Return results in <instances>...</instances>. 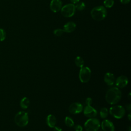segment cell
Listing matches in <instances>:
<instances>
[{
	"instance_id": "22",
	"label": "cell",
	"mask_w": 131,
	"mask_h": 131,
	"mask_svg": "<svg viewBox=\"0 0 131 131\" xmlns=\"http://www.w3.org/2000/svg\"><path fill=\"white\" fill-rule=\"evenodd\" d=\"M64 33V31L63 29H56L54 30L53 31V33L56 36H61Z\"/></svg>"
},
{
	"instance_id": "20",
	"label": "cell",
	"mask_w": 131,
	"mask_h": 131,
	"mask_svg": "<svg viewBox=\"0 0 131 131\" xmlns=\"http://www.w3.org/2000/svg\"><path fill=\"white\" fill-rule=\"evenodd\" d=\"M85 4L83 2H78L76 4V6H75V9L79 11L83 10L85 8Z\"/></svg>"
},
{
	"instance_id": "8",
	"label": "cell",
	"mask_w": 131,
	"mask_h": 131,
	"mask_svg": "<svg viewBox=\"0 0 131 131\" xmlns=\"http://www.w3.org/2000/svg\"><path fill=\"white\" fill-rule=\"evenodd\" d=\"M69 111L72 114H79L83 111V105L79 102L73 103L70 105Z\"/></svg>"
},
{
	"instance_id": "19",
	"label": "cell",
	"mask_w": 131,
	"mask_h": 131,
	"mask_svg": "<svg viewBox=\"0 0 131 131\" xmlns=\"http://www.w3.org/2000/svg\"><path fill=\"white\" fill-rule=\"evenodd\" d=\"M108 111L107 108L106 107H103L101 109L100 111V116L101 118L105 119L108 116Z\"/></svg>"
},
{
	"instance_id": "9",
	"label": "cell",
	"mask_w": 131,
	"mask_h": 131,
	"mask_svg": "<svg viewBox=\"0 0 131 131\" xmlns=\"http://www.w3.org/2000/svg\"><path fill=\"white\" fill-rule=\"evenodd\" d=\"M83 114L88 118H95L97 115V112L91 105H86L83 109Z\"/></svg>"
},
{
	"instance_id": "11",
	"label": "cell",
	"mask_w": 131,
	"mask_h": 131,
	"mask_svg": "<svg viewBox=\"0 0 131 131\" xmlns=\"http://www.w3.org/2000/svg\"><path fill=\"white\" fill-rule=\"evenodd\" d=\"M103 131H114L115 127L113 123L109 120H104L100 124Z\"/></svg>"
},
{
	"instance_id": "26",
	"label": "cell",
	"mask_w": 131,
	"mask_h": 131,
	"mask_svg": "<svg viewBox=\"0 0 131 131\" xmlns=\"http://www.w3.org/2000/svg\"><path fill=\"white\" fill-rule=\"evenodd\" d=\"M53 128H54V129H53L54 131H62V129L60 127H58V126H55Z\"/></svg>"
},
{
	"instance_id": "3",
	"label": "cell",
	"mask_w": 131,
	"mask_h": 131,
	"mask_svg": "<svg viewBox=\"0 0 131 131\" xmlns=\"http://www.w3.org/2000/svg\"><path fill=\"white\" fill-rule=\"evenodd\" d=\"M14 121L16 124L18 126H26L29 122L28 114L24 111L18 112L15 116Z\"/></svg>"
},
{
	"instance_id": "30",
	"label": "cell",
	"mask_w": 131,
	"mask_h": 131,
	"mask_svg": "<svg viewBox=\"0 0 131 131\" xmlns=\"http://www.w3.org/2000/svg\"><path fill=\"white\" fill-rule=\"evenodd\" d=\"M128 119L130 120V114L128 115Z\"/></svg>"
},
{
	"instance_id": "10",
	"label": "cell",
	"mask_w": 131,
	"mask_h": 131,
	"mask_svg": "<svg viewBox=\"0 0 131 131\" xmlns=\"http://www.w3.org/2000/svg\"><path fill=\"white\" fill-rule=\"evenodd\" d=\"M116 85L119 88H123L126 86L128 82V80L127 77L124 75L119 76L115 80Z\"/></svg>"
},
{
	"instance_id": "31",
	"label": "cell",
	"mask_w": 131,
	"mask_h": 131,
	"mask_svg": "<svg viewBox=\"0 0 131 131\" xmlns=\"http://www.w3.org/2000/svg\"><path fill=\"white\" fill-rule=\"evenodd\" d=\"M100 131H103V130H100Z\"/></svg>"
},
{
	"instance_id": "23",
	"label": "cell",
	"mask_w": 131,
	"mask_h": 131,
	"mask_svg": "<svg viewBox=\"0 0 131 131\" xmlns=\"http://www.w3.org/2000/svg\"><path fill=\"white\" fill-rule=\"evenodd\" d=\"M6 37V33L5 31L3 29L0 28V41H4Z\"/></svg>"
},
{
	"instance_id": "28",
	"label": "cell",
	"mask_w": 131,
	"mask_h": 131,
	"mask_svg": "<svg viewBox=\"0 0 131 131\" xmlns=\"http://www.w3.org/2000/svg\"><path fill=\"white\" fill-rule=\"evenodd\" d=\"M70 1L73 4H77V3H78L79 2V0H70Z\"/></svg>"
},
{
	"instance_id": "17",
	"label": "cell",
	"mask_w": 131,
	"mask_h": 131,
	"mask_svg": "<svg viewBox=\"0 0 131 131\" xmlns=\"http://www.w3.org/2000/svg\"><path fill=\"white\" fill-rule=\"evenodd\" d=\"M75 63L78 67L81 68L84 65L83 59L80 56H77L75 59Z\"/></svg>"
},
{
	"instance_id": "12",
	"label": "cell",
	"mask_w": 131,
	"mask_h": 131,
	"mask_svg": "<svg viewBox=\"0 0 131 131\" xmlns=\"http://www.w3.org/2000/svg\"><path fill=\"white\" fill-rule=\"evenodd\" d=\"M62 7V2L60 0H52L50 8L51 11L53 12H57L60 10Z\"/></svg>"
},
{
	"instance_id": "1",
	"label": "cell",
	"mask_w": 131,
	"mask_h": 131,
	"mask_svg": "<svg viewBox=\"0 0 131 131\" xmlns=\"http://www.w3.org/2000/svg\"><path fill=\"white\" fill-rule=\"evenodd\" d=\"M122 93L119 88L112 87L109 89L105 94V100L106 102L111 104H117L120 100Z\"/></svg>"
},
{
	"instance_id": "16",
	"label": "cell",
	"mask_w": 131,
	"mask_h": 131,
	"mask_svg": "<svg viewBox=\"0 0 131 131\" xmlns=\"http://www.w3.org/2000/svg\"><path fill=\"white\" fill-rule=\"evenodd\" d=\"M30 104V100L27 97L23 98L20 102V106L23 109L27 108Z\"/></svg>"
},
{
	"instance_id": "5",
	"label": "cell",
	"mask_w": 131,
	"mask_h": 131,
	"mask_svg": "<svg viewBox=\"0 0 131 131\" xmlns=\"http://www.w3.org/2000/svg\"><path fill=\"white\" fill-rule=\"evenodd\" d=\"M109 113L114 118L121 119L124 117L125 114V110L121 105H114L110 107Z\"/></svg>"
},
{
	"instance_id": "14",
	"label": "cell",
	"mask_w": 131,
	"mask_h": 131,
	"mask_svg": "<svg viewBox=\"0 0 131 131\" xmlns=\"http://www.w3.org/2000/svg\"><path fill=\"white\" fill-rule=\"evenodd\" d=\"M76 27V25L75 23L72 21H69L66 24L63 26V30L66 33H71L74 31Z\"/></svg>"
},
{
	"instance_id": "2",
	"label": "cell",
	"mask_w": 131,
	"mask_h": 131,
	"mask_svg": "<svg viewBox=\"0 0 131 131\" xmlns=\"http://www.w3.org/2000/svg\"><path fill=\"white\" fill-rule=\"evenodd\" d=\"M91 15L94 20L96 21H101L106 17L107 11L105 8L102 6H97L92 9Z\"/></svg>"
},
{
	"instance_id": "4",
	"label": "cell",
	"mask_w": 131,
	"mask_h": 131,
	"mask_svg": "<svg viewBox=\"0 0 131 131\" xmlns=\"http://www.w3.org/2000/svg\"><path fill=\"white\" fill-rule=\"evenodd\" d=\"M84 127L86 131H97L100 127V123L97 119L91 118L85 121Z\"/></svg>"
},
{
	"instance_id": "7",
	"label": "cell",
	"mask_w": 131,
	"mask_h": 131,
	"mask_svg": "<svg viewBox=\"0 0 131 131\" xmlns=\"http://www.w3.org/2000/svg\"><path fill=\"white\" fill-rule=\"evenodd\" d=\"M61 14L66 17H72L75 13V5L73 4H68L61 8Z\"/></svg>"
},
{
	"instance_id": "15",
	"label": "cell",
	"mask_w": 131,
	"mask_h": 131,
	"mask_svg": "<svg viewBox=\"0 0 131 131\" xmlns=\"http://www.w3.org/2000/svg\"><path fill=\"white\" fill-rule=\"evenodd\" d=\"M57 122L56 117L52 114L49 115L46 118V123L48 126L51 128H53Z\"/></svg>"
},
{
	"instance_id": "29",
	"label": "cell",
	"mask_w": 131,
	"mask_h": 131,
	"mask_svg": "<svg viewBox=\"0 0 131 131\" xmlns=\"http://www.w3.org/2000/svg\"><path fill=\"white\" fill-rule=\"evenodd\" d=\"M126 109L128 111H130V108H131V106H130V104H127V105L126 106Z\"/></svg>"
},
{
	"instance_id": "13",
	"label": "cell",
	"mask_w": 131,
	"mask_h": 131,
	"mask_svg": "<svg viewBox=\"0 0 131 131\" xmlns=\"http://www.w3.org/2000/svg\"><path fill=\"white\" fill-rule=\"evenodd\" d=\"M104 81L107 85L109 86L113 85L115 81V78L114 74L110 72L105 73L104 76Z\"/></svg>"
},
{
	"instance_id": "18",
	"label": "cell",
	"mask_w": 131,
	"mask_h": 131,
	"mask_svg": "<svg viewBox=\"0 0 131 131\" xmlns=\"http://www.w3.org/2000/svg\"><path fill=\"white\" fill-rule=\"evenodd\" d=\"M64 123L66 125V126H67L68 127H73L74 125V122L73 120L71 117H70L69 116H67L65 118Z\"/></svg>"
},
{
	"instance_id": "21",
	"label": "cell",
	"mask_w": 131,
	"mask_h": 131,
	"mask_svg": "<svg viewBox=\"0 0 131 131\" xmlns=\"http://www.w3.org/2000/svg\"><path fill=\"white\" fill-rule=\"evenodd\" d=\"M114 4V0H104L103 4L105 7L107 8H110L113 7Z\"/></svg>"
},
{
	"instance_id": "25",
	"label": "cell",
	"mask_w": 131,
	"mask_h": 131,
	"mask_svg": "<svg viewBox=\"0 0 131 131\" xmlns=\"http://www.w3.org/2000/svg\"><path fill=\"white\" fill-rule=\"evenodd\" d=\"M85 103L86 105H91L92 103V99L90 97H88L85 100Z\"/></svg>"
},
{
	"instance_id": "24",
	"label": "cell",
	"mask_w": 131,
	"mask_h": 131,
	"mask_svg": "<svg viewBox=\"0 0 131 131\" xmlns=\"http://www.w3.org/2000/svg\"><path fill=\"white\" fill-rule=\"evenodd\" d=\"M74 128L75 131H82L83 128L82 127L79 125V124H77L74 126Z\"/></svg>"
},
{
	"instance_id": "27",
	"label": "cell",
	"mask_w": 131,
	"mask_h": 131,
	"mask_svg": "<svg viewBox=\"0 0 131 131\" xmlns=\"http://www.w3.org/2000/svg\"><path fill=\"white\" fill-rule=\"evenodd\" d=\"M120 1L123 4H127L130 2V0H120Z\"/></svg>"
},
{
	"instance_id": "6",
	"label": "cell",
	"mask_w": 131,
	"mask_h": 131,
	"mask_svg": "<svg viewBox=\"0 0 131 131\" xmlns=\"http://www.w3.org/2000/svg\"><path fill=\"white\" fill-rule=\"evenodd\" d=\"M91 76V70L88 67H82L80 68L79 73V78L80 81L82 83L88 82Z\"/></svg>"
}]
</instances>
